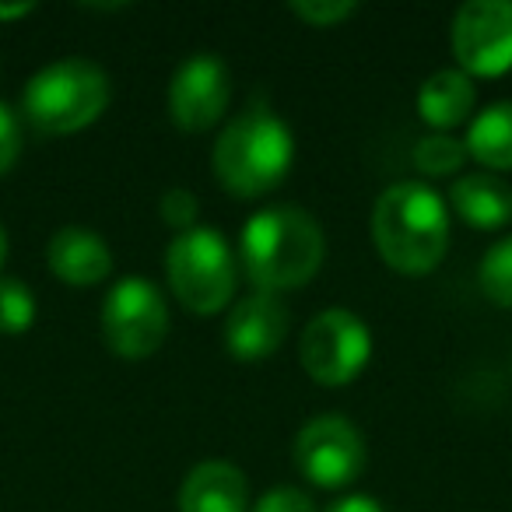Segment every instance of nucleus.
Returning a JSON list of instances; mask_svg holds the SVG:
<instances>
[{
    "instance_id": "obj_6",
    "label": "nucleus",
    "mask_w": 512,
    "mask_h": 512,
    "mask_svg": "<svg viewBox=\"0 0 512 512\" xmlns=\"http://www.w3.org/2000/svg\"><path fill=\"white\" fill-rule=\"evenodd\" d=\"M102 337L120 358H148L169 337V306L148 278H120L102 302Z\"/></svg>"
},
{
    "instance_id": "obj_13",
    "label": "nucleus",
    "mask_w": 512,
    "mask_h": 512,
    "mask_svg": "<svg viewBox=\"0 0 512 512\" xmlns=\"http://www.w3.org/2000/svg\"><path fill=\"white\" fill-rule=\"evenodd\" d=\"M179 512H249V484L235 463L204 460L179 488Z\"/></svg>"
},
{
    "instance_id": "obj_15",
    "label": "nucleus",
    "mask_w": 512,
    "mask_h": 512,
    "mask_svg": "<svg viewBox=\"0 0 512 512\" xmlns=\"http://www.w3.org/2000/svg\"><path fill=\"white\" fill-rule=\"evenodd\" d=\"M474 102H477V92H474V81L470 74L463 71H435L425 85L418 88V113L425 123L442 130H453L456 123H463L470 113H474Z\"/></svg>"
},
{
    "instance_id": "obj_16",
    "label": "nucleus",
    "mask_w": 512,
    "mask_h": 512,
    "mask_svg": "<svg viewBox=\"0 0 512 512\" xmlns=\"http://www.w3.org/2000/svg\"><path fill=\"white\" fill-rule=\"evenodd\" d=\"M467 151L488 169H512V99L491 102L470 120Z\"/></svg>"
},
{
    "instance_id": "obj_20",
    "label": "nucleus",
    "mask_w": 512,
    "mask_h": 512,
    "mask_svg": "<svg viewBox=\"0 0 512 512\" xmlns=\"http://www.w3.org/2000/svg\"><path fill=\"white\" fill-rule=\"evenodd\" d=\"M355 11V0H292V15H299L302 22L316 25V29H330V25L351 18Z\"/></svg>"
},
{
    "instance_id": "obj_25",
    "label": "nucleus",
    "mask_w": 512,
    "mask_h": 512,
    "mask_svg": "<svg viewBox=\"0 0 512 512\" xmlns=\"http://www.w3.org/2000/svg\"><path fill=\"white\" fill-rule=\"evenodd\" d=\"M29 11H36V4H32V0H25V4H0V18H4V22H8V18L29 15Z\"/></svg>"
},
{
    "instance_id": "obj_18",
    "label": "nucleus",
    "mask_w": 512,
    "mask_h": 512,
    "mask_svg": "<svg viewBox=\"0 0 512 512\" xmlns=\"http://www.w3.org/2000/svg\"><path fill=\"white\" fill-rule=\"evenodd\" d=\"M477 281H481V292L488 295L495 306L512 309V235L498 239L495 246L484 253L481 267H477Z\"/></svg>"
},
{
    "instance_id": "obj_14",
    "label": "nucleus",
    "mask_w": 512,
    "mask_h": 512,
    "mask_svg": "<svg viewBox=\"0 0 512 512\" xmlns=\"http://www.w3.org/2000/svg\"><path fill=\"white\" fill-rule=\"evenodd\" d=\"M449 197L456 214L474 228H502L512 218V186L495 172H463Z\"/></svg>"
},
{
    "instance_id": "obj_3",
    "label": "nucleus",
    "mask_w": 512,
    "mask_h": 512,
    "mask_svg": "<svg viewBox=\"0 0 512 512\" xmlns=\"http://www.w3.org/2000/svg\"><path fill=\"white\" fill-rule=\"evenodd\" d=\"M295 158L292 130L267 106L228 120L214 141V176L235 197H260L288 176Z\"/></svg>"
},
{
    "instance_id": "obj_10",
    "label": "nucleus",
    "mask_w": 512,
    "mask_h": 512,
    "mask_svg": "<svg viewBox=\"0 0 512 512\" xmlns=\"http://www.w3.org/2000/svg\"><path fill=\"white\" fill-rule=\"evenodd\" d=\"M232 99V74L218 53H193L169 81V116L183 130H207L225 116Z\"/></svg>"
},
{
    "instance_id": "obj_4",
    "label": "nucleus",
    "mask_w": 512,
    "mask_h": 512,
    "mask_svg": "<svg viewBox=\"0 0 512 512\" xmlns=\"http://www.w3.org/2000/svg\"><path fill=\"white\" fill-rule=\"evenodd\" d=\"M109 106V78L85 57H64L29 78L22 116L39 134H74L95 123Z\"/></svg>"
},
{
    "instance_id": "obj_2",
    "label": "nucleus",
    "mask_w": 512,
    "mask_h": 512,
    "mask_svg": "<svg viewBox=\"0 0 512 512\" xmlns=\"http://www.w3.org/2000/svg\"><path fill=\"white\" fill-rule=\"evenodd\" d=\"M372 239L383 260L400 274H428L449 249V207L421 179H404L379 193Z\"/></svg>"
},
{
    "instance_id": "obj_21",
    "label": "nucleus",
    "mask_w": 512,
    "mask_h": 512,
    "mask_svg": "<svg viewBox=\"0 0 512 512\" xmlns=\"http://www.w3.org/2000/svg\"><path fill=\"white\" fill-rule=\"evenodd\" d=\"M158 211H162L165 225L176 228V232H186V228L197 225L200 204H197V197H193L190 190H183V186H172V190L162 193V204H158Z\"/></svg>"
},
{
    "instance_id": "obj_19",
    "label": "nucleus",
    "mask_w": 512,
    "mask_h": 512,
    "mask_svg": "<svg viewBox=\"0 0 512 512\" xmlns=\"http://www.w3.org/2000/svg\"><path fill=\"white\" fill-rule=\"evenodd\" d=\"M36 323V295L22 278L0 274V334H25Z\"/></svg>"
},
{
    "instance_id": "obj_24",
    "label": "nucleus",
    "mask_w": 512,
    "mask_h": 512,
    "mask_svg": "<svg viewBox=\"0 0 512 512\" xmlns=\"http://www.w3.org/2000/svg\"><path fill=\"white\" fill-rule=\"evenodd\" d=\"M323 512H386V509L369 495H348V498H341V502L327 505Z\"/></svg>"
},
{
    "instance_id": "obj_1",
    "label": "nucleus",
    "mask_w": 512,
    "mask_h": 512,
    "mask_svg": "<svg viewBox=\"0 0 512 512\" xmlns=\"http://www.w3.org/2000/svg\"><path fill=\"white\" fill-rule=\"evenodd\" d=\"M242 267L256 292H292L320 271L327 239L320 221L295 204H271L242 225Z\"/></svg>"
},
{
    "instance_id": "obj_23",
    "label": "nucleus",
    "mask_w": 512,
    "mask_h": 512,
    "mask_svg": "<svg viewBox=\"0 0 512 512\" xmlns=\"http://www.w3.org/2000/svg\"><path fill=\"white\" fill-rule=\"evenodd\" d=\"M18 151H22V120L8 102H0V176L15 165Z\"/></svg>"
},
{
    "instance_id": "obj_8",
    "label": "nucleus",
    "mask_w": 512,
    "mask_h": 512,
    "mask_svg": "<svg viewBox=\"0 0 512 512\" xmlns=\"http://www.w3.org/2000/svg\"><path fill=\"white\" fill-rule=\"evenodd\" d=\"M365 439L344 414H320L295 435V463L320 488H344L365 470Z\"/></svg>"
},
{
    "instance_id": "obj_26",
    "label": "nucleus",
    "mask_w": 512,
    "mask_h": 512,
    "mask_svg": "<svg viewBox=\"0 0 512 512\" xmlns=\"http://www.w3.org/2000/svg\"><path fill=\"white\" fill-rule=\"evenodd\" d=\"M4 256H8V235L0 228V267H4Z\"/></svg>"
},
{
    "instance_id": "obj_17",
    "label": "nucleus",
    "mask_w": 512,
    "mask_h": 512,
    "mask_svg": "<svg viewBox=\"0 0 512 512\" xmlns=\"http://www.w3.org/2000/svg\"><path fill=\"white\" fill-rule=\"evenodd\" d=\"M470 158L467 141L453 134H428L414 144V169L425 176H453Z\"/></svg>"
},
{
    "instance_id": "obj_22",
    "label": "nucleus",
    "mask_w": 512,
    "mask_h": 512,
    "mask_svg": "<svg viewBox=\"0 0 512 512\" xmlns=\"http://www.w3.org/2000/svg\"><path fill=\"white\" fill-rule=\"evenodd\" d=\"M249 512H313V498L295 484H278V488L264 491L256 498Z\"/></svg>"
},
{
    "instance_id": "obj_9",
    "label": "nucleus",
    "mask_w": 512,
    "mask_h": 512,
    "mask_svg": "<svg viewBox=\"0 0 512 512\" xmlns=\"http://www.w3.org/2000/svg\"><path fill=\"white\" fill-rule=\"evenodd\" d=\"M449 39L463 74H505L512 67V0H467Z\"/></svg>"
},
{
    "instance_id": "obj_5",
    "label": "nucleus",
    "mask_w": 512,
    "mask_h": 512,
    "mask_svg": "<svg viewBox=\"0 0 512 512\" xmlns=\"http://www.w3.org/2000/svg\"><path fill=\"white\" fill-rule=\"evenodd\" d=\"M165 278L190 313L214 316L235 292V256L218 228L193 225L165 249Z\"/></svg>"
},
{
    "instance_id": "obj_11",
    "label": "nucleus",
    "mask_w": 512,
    "mask_h": 512,
    "mask_svg": "<svg viewBox=\"0 0 512 512\" xmlns=\"http://www.w3.org/2000/svg\"><path fill=\"white\" fill-rule=\"evenodd\" d=\"M288 334V309L278 295L253 292L232 306L225 320V348L242 362H256L281 348Z\"/></svg>"
},
{
    "instance_id": "obj_7",
    "label": "nucleus",
    "mask_w": 512,
    "mask_h": 512,
    "mask_svg": "<svg viewBox=\"0 0 512 512\" xmlns=\"http://www.w3.org/2000/svg\"><path fill=\"white\" fill-rule=\"evenodd\" d=\"M372 355V330L351 309H323L309 320L299 341L302 369L323 386L351 383Z\"/></svg>"
},
{
    "instance_id": "obj_12",
    "label": "nucleus",
    "mask_w": 512,
    "mask_h": 512,
    "mask_svg": "<svg viewBox=\"0 0 512 512\" xmlns=\"http://www.w3.org/2000/svg\"><path fill=\"white\" fill-rule=\"evenodd\" d=\"M46 264L57 274L64 285L88 288L99 285L113 271V253H109L106 239L92 228L67 225L60 232L50 235V246H46Z\"/></svg>"
}]
</instances>
